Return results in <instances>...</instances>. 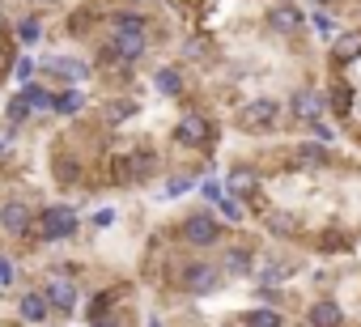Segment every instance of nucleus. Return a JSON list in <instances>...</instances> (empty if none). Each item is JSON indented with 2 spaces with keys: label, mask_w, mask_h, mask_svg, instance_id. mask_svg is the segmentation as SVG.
I'll return each instance as SVG.
<instances>
[{
  "label": "nucleus",
  "mask_w": 361,
  "mask_h": 327,
  "mask_svg": "<svg viewBox=\"0 0 361 327\" xmlns=\"http://www.w3.org/2000/svg\"><path fill=\"white\" fill-rule=\"evenodd\" d=\"M5 144H9V132H0V149H5Z\"/></svg>",
  "instance_id": "obj_37"
},
{
  "label": "nucleus",
  "mask_w": 361,
  "mask_h": 327,
  "mask_svg": "<svg viewBox=\"0 0 361 327\" xmlns=\"http://www.w3.org/2000/svg\"><path fill=\"white\" fill-rule=\"evenodd\" d=\"M310 140H319V144H336L340 140V132H336V123L331 119H319V123H310V128H302Z\"/></svg>",
  "instance_id": "obj_25"
},
{
  "label": "nucleus",
  "mask_w": 361,
  "mask_h": 327,
  "mask_svg": "<svg viewBox=\"0 0 361 327\" xmlns=\"http://www.w3.org/2000/svg\"><path fill=\"white\" fill-rule=\"evenodd\" d=\"M323 94H327V115H331L336 123H348L353 111H357V90H353L344 77H331Z\"/></svg>",
  "instance_id": "obj_13"
},
{
  "label": "nucleus",
  "mask_w": 361,
  "mask_h": 327,
  "mask_svg": "<svg viewBox=\"0 0 361 327\" xmlns=\"http://www.w3.org/2000/svg\"><path fill=\"white\" fill-rule=\"evenodd\" d=\"M192 187H196V175H174V179L166 183V196H170V200H174V196H188Z\"/></svg>",
  "instance_id": "obj_30"
},
{
  "label": "nucleus",
  "mask_w": 361,
  "mask_h": 327,
  "mask_svg": "<svg viewBox=\"0 0 361 327\" xmlns=\"http://www.w3.org/2000/svg\"><path fill=\"white\" fill-rule=\"evenodd\" d=\"M174 238L183 247H192V251H213V247L226 242V221L213 209H192L183 221L174 226Z\"/></svg>",
  "instance_id": "obj_2"
},
{
  "label": "nucleus",
  "mask_w": 361,
  "mask_h": 327,
  "mask_svg": "<svg viewBox=\"0 0 361 327\" xmlns=\"http://www.w3.org/2000/svg\"><path fill=\"white\" fill-rule=\"evenodd\" d=\"M153 90H157L161 98H183V94H188L183 68H178V64H161V68L153 73Z\"/></svg>",
  "instance_id": "obj_18"
},
{
  "label": "nucleus",
  "mask_w": 361,
  "mask_h": 327,
  "mask_svg": "<svg viewBox=\"0 0 361 327\" xmlns=\"http://www.w3.org/2000/svg\"><path fill=\"white\" fill-rule=\"evenodd\" d=\"M310 26H314V35H323L327 43L344 30V26H336V22H331V13H323V9H314V13H310Z\"/></svg>",
  "instance_id": "obj_26"
},
{
  "label": "nucleus",
  "mask_w": 361,
  "mask_h": 327,
  "mask_svg": "<svg viewBox=\"0 0 361 327\" xmlns=\"http://www.w3.org/2000/svg\"><path fill=\"white\" fill-rule=\"evenodd\" d=\"M285 115H289V123L310 128V123L327 119V94H323L319 85H298V90L285 98Z\"/></svg>",
  "instance_id": "obj_5"
},
{
  "label": "nucleus",
  "mask_w": 361,
  "mask_h": 327,
  "mask_svg": "<svg viewBox=\"0 0 361 327\" xmlns=\"http://www.w3.org/2000/svg\"><path fill=\"white\" fill-rule=\"evenodd\" d=\"M264 26L272 35H281V39H298V35H306V13L293 5V0H272L268 13H264Z\"/></svg>",
  "instance_id": "obj_9"
},
{
  "label": "nucleus",
  "mask_w": 361,
  "mask_h": 327,
  "mask_svg": "<svg viewBox=\"0 0 361 327\" xmlns=\"http://www.w3.org/2000/svg\"><path fill=\"white\" fill-rule=\"evenodd\" d=\"M51 73L64 77V81H85V77H90V64H81V60H56Z\"/></svg>",
  "instance_id": "obj_23"
},
{
  "label": "nucleus",
  "mask_w": 361,
  "mask_h": 327,
  "mask_svg": "<svg viewBox=\"0 0 361 327\" xmlns=\"http://www.w3.org/2000/svg\"><path fill=\"white\" fill-rule=\"evenodd\" d=\"M77 234V213L68 204H47L43 217H39V238L47 242H68Z\"/></svg>",
  "instance_id": "obj_10"
},
{
  "label": "nucleus",
  "mask_w": 361,
  "mask_h": 327,
  "mask_svg": "<svg viewBox=\"0 0 361 327\" xmlns=\"http://www.w3.org/2000/svg\"><path fill=\"white\" fill-rule=\"evenodd\" d=\"M94 327H119V323H115V319H98Z\"/></svg>",
  "instance_id": "obj_36"
},
{
  "label": "nucleus",
  "mask_w": 361,
  "mask_h": 327,
  "mask_svg": "<svg viewBox=\"0 0 361 327\" xmlns=\"http://www.w3.org/2000/svg\"><path fill=\"white\" fill-rule=\"evenodd\" d=\"M43 293H47V302H51L56 310H73V306H77V285H73L68 276H56V272H51V280H47Z\"/></svg>",
  "instance_id": "obj_19"
},
{
  "label": "nucleus",
  "mask_w": 361,
  "mask_h": 327,
  "mask_svg": "<svg viewBox=\"0 0 361 327\" xmlns=\"http://www.w3.org/2000/svg\"><path fill=\"white\" fill-rule=\"evenodd\" d=\"M43 35V26H39V18H26V22H18V39L22 43H35Z\"/></svg>",
  "instance_id": "obj_32"
},
{
  "label": "nucleus",
  "mask_w": 361,
  "mask_h": 327,
  "mask_svg": "<svg viewBox=\"0 0 361 327\" xmlns=\"http://www.w3.org/2000/svg\"><path fill=\"white\" fill-rule=\"evenodd\" d=\"M285 171H298V175H327V171H336V149H331V144H319V140H310V136H302V140H293V144L285 149Z\"/></svg>",
  "instance_id": "obj_4"
},
{
  "label": "nucleus",
  "mask_w": 361,
  "mask_h": 327,
  "mask_svg": "<svg viewBox=\"0 0 361 327\" xmlns=\"http://www.w3.org/2000/svg\"><path fill=\"white\" fill-rule=\"evenodd\" d=\"M285 102L281 98H268V94H255V98H243L238 111H234V128L243 136H276L281 123H285Z\"/></svg>",
  "instance_id": "obj_1"
},
{
  "label": "nucleus",
  "mask_w": 361,
  "mask_h": 327,
  "mask_svg": "<svg viewBox=\"0 0 361 327\" xmlns=\"http://www.w3.org/2000/svg\"><path fill=\"white\" fill-rule=\"evenodd\" d=\"M200 196L217 209V204L226 200V183H221V179H200Z\"/></svg>",
  "instance_id": "obj_28"
},
{
  "label": "nucleus",
  "mask_w": 361,
  "mask_h": 327,
  "mask_svg": "<svg viewBox=\"0 0 361 327\" xmlns=\"http://www.w3.org/2000/svg\"><path fill=\"white\" fill-rule=\"evenodd\" d=\"M170 276H174V285L183 289V293H192V297H209V293H217V289H221L226 268H221V264H213V259H178Z\"/></svg>",
  "instance_id": "obj_3"
},
{
  "label": "nucleus",
  "mask_w": 361,
  "mask_h": 327,
  "mask_svg": "<svg viewBox=\"0 0 361 327\" xmlns=\"http://www.w3.org/2000/svg\"><path fill=\"white\" fill-rule=\"evenodd\" d=\"M174 144L196 149V153L213 149V144H217V128H213V119H209L204 111H188L183 119L174 123Z\"/></svg>",
  "instance_id": "obj_7"
},
{
  "label": "nucleus",
  "mask_w": 361,
  "mask_h": 327,
  "mask_svg": "<svg viewBox=\"0 0 361 327\" xmlns=\"http://www.w3.org/2000/svg\"><path fill=\"white\" fill-rule=\"evenodd\" d=\"M30 73H35V60H30V56H22V60H18V81L26 85V81H30Z\"/></svg>",
  "instance_id": "obj_33"
},
{
  "label": "nucleus",
  "mask_w": 361,
  "mask_h": 327,
  "mask_svg": "<svg viewBox=\"0 0 361 327\" xmlns=\"http://www.w3.org/2000/svg\"><path fill=\"white\" fill-rule=\"evenodd\" d=\"M348 323V314H344V302H336V297H310L306 302V327H344Z\"/></svg>",
  "instance_id": "obj_16"
},
{
  "label": "nucleus",
  "mask_w": 361,
  "mask_h": 327,
  "mask_svg": "<svg viewBox=\"0 0 361 327\" xmlns=\"http://www.w3.org/2000/svg\"><path fill=\"white\" fill-rule=\"evenodd\" d=\"M136 115V102H111L106 106V123H123V119H132Z\"/></svg>",
  "instance_id": "obj_31"
},
{
  "label": "nucleus",
  "mask_w": 361,
  "mask_h": 327,
  "mask_svg": "<svg viewBox=\"0 0 361 327\" xmlns=\"http://www.w3.org/2000/svg\"><path fill=\"white\" fill-rule=\"evenodd\" d=\"M243 327H285V310L281 306H251L238 314Z\"/></svg>",
  "instance_id": "obj_20"
},
{
  "label": "nucleus",
  "mask_w": 361,
  "mask_h": 327,
  "mask_svg": "<svg viewBox=\"0 0 361 327\" xmlns=\"http://www.w3.org/2000/svg\"><path fill=\"white\" fill-rule=\"evenodd\" d=\"M217 264L226 268V276H255L259 255H255V247H251V242H226Z\"/></svg>",
  "instance_id": "obj_14"
},
{
  "label": "nucleus",
  "mask_w": 361,
  "mask_h": 327,
  "mask_svg": "<svg viewBox=\"0 0 361 327\" xmlns=\"http://www.w3.org/2000/svg\"><path fill=\"white\" fill-rule=\"evenodd\" d=\"M18 314H22L26 323H43V319L51 314L47 293H22V297H18Z\"/></svg>",
  "instance_id": "obj_21"
},
{
  "label": "nucleus",
  "mask_w": 361,
  "mask_h": 327,
  "mask_svg": "<svg viewBox=\"0 0 361 327\" xmlns=\"http://www.w3.org/2000/svg\"><path fill=\"white\" fill-rule=\"evenodd\" d=\"M353 230L348 226H340V221H331V226H323L314 238H310V251H319V255H348L353 251Z\"/></svg>",
  "instance_id": "obj_15"
},
{
  "label": "nucleus",
  "mask_w": 361,
  "mask_h": 327,
  "mask_svg": "<svg viewBox=\"0 0 361 327\" xmlns=\"http://www.w3.org/2000/svg\"><path fill=\"white\" fill-rule=\"evenodd\" d=\"M217 213H221V221H226V226H243V221H247V204H243V200H234V196H226V200L217 204Z\"/></svg>",
  "instance_id": "obj_24"
},
{
  "label": "nucleus",
  "mask_w": 361,
  "mask_h": 327,
  "mask_svg": "<svg viewBox=\"0 0 361 327\" xmlns=\"http://www.w3.org/2000/svg\"><path fill=\"white\" fill-rule=\"evenodd\" d=\"M111 47H115V56L123 60V64H132V60H140L145 51H149V39H145V30L140 26H111Z\"/></svg>",
  "instance_id": "obj_12"
},
{
  "label": "nucleus",
  "mask_w": 361,
  "mask_h": 327,
  "mask_svg": "<svg viewBox=\"0 0 361 327\" xmlns=\"http://www.w3.org/2000/svg\"><path fill=\"white\" fill-rule=\"evenodd\" d=\"M115 221V213L111 209H102V213H94V226H111Z\"/></svg>",
  "instance_id": "obj_35"
},
{
  "label": "nucleus",
  "mask_w": 361,
  "mask_h": 327,
  "mask_svg": "<svg viewBox=\"0 0 361 327\" xmlns=\"http://www.w3.org/2000/svg\"><path fill=\"white\" fill-rule=\"evenodd\" d=\"M226 327H243V323H226Z\"/></svg>",
  "instance_id": "obj_38"
},
{
  "label": "nucleus",
  "mask_w": 361,
  "mask_h": 327,
  "mask_svg": "<svg viewBox=\"0 0 361 327\" xmlns=\"http://www.w3.org/2000/svg\"><path fill=\"white\" fill-rule=\"evenodd\" d=\"M30 111H35V106H30V102H26L22 94H18V98H13V102L5 106V115H9V123H26V119H30Z\"/></svg>",
  "instance_id": "obj_29"
},
{
  "label": "nucleus",
  "mask_w": 361,
  "mask_h": 327,
  "mask_svg": "<svg viewBox=\"0 0 361 327\" xmlns=\"http://www.w3.org/2000/svg\"><path fill=\"white\" fill-rule=\"evenodd\" d=\"M327 60H331V68L361 64V26H344V30L327 43Z\"/></svg>",
  "instance_id": "obj_11"
},
{
  "label": "nucleus",
  "mask_w": 361,
  "mask_h": 327,
  "mask_svg": "<svg viewBox=\"0 0 361 327\" xmlns=\"http://www.w3.org/2000/svg\"><path fill=\"white\" fill-rule=\"evenodd\" d=\"M30 226H35V213H30L26 200H5L0 204V230L5 234L22 238V234H30Z\"/></svg>",
  "instance_id": "obj_17"
},
{
  "label": "nucleus",
  "mask_w": 361,
  "mask_h": 327,
  "mask_svg": "<svg viewBox=\"0 0 361 327\" xmlns=\"http://www.w3.org/2000/svg\"><path fill=\"white\" fill-rule=\"evenodd\" d=\"M0 285H13V264L0 255Z\"/></svg>",
  "instance_id": "obj_34"
},
{
  "label": "nucleus",
  "mask_w": 361,
  "mask_h": 327,
  "mask_svg": "<svg viewBox=\"0 0 361 327\" xmlns=\"http://www.w3.org/2000/svg\"><path fill=\"white\" fill-rule=\"evenodd\" d=\"M259 226L272 242H302L306 234V221L293 209H259Z\"/></svg>",
  "instance_id": "obj_8"
},
{
  "label": "nucleus",
  "mask_w": 361,
  "mask_h": 327,
  "mask_svg": "<svg viewBox=\"0 0 361 327\" xmlns=\"http://www.w3.org/2000/svg\"><path fill=\"white\" fill-rule=\"evenodd\" d=\"M226 196L251 204V209H268L264 204V179H259V166H251V161H234V166L226 171Z\"/></svg>",
  "instance_id": "obj_6"
},
{
  "label": "nucleus",
  "mask_w": 361,
  "mask_h": 327,
  "mask_svg": "<svg viewBox=\"0 0 361 327\" xmlns=\"http://www.w3.org/2000/svg\"><path fill=\"white\" fill-rule=\"evenodd\" d=\"M22 98H26L30 106H51V98H56V94H51L47 85H35V81H26V85H22Z\"/></svg>",
  "instance_id": "obj_27"
},
{
  "label": "nucleus",
  "mask_w": 361,
  "mask_h": 327,
  "mask_svg": "<svg viewBox=\"0 0 361 327\" xmlns=\"http://www.w3.org/2000/svg\"><path fill=\"white\" fill-rule=\"evenodd\" d=\"M81 106H85L81 90H60V94L51 98V111H56V115H81Z\"/></svg>",
  "instance_id": "obj_22"
}]
</instances>
